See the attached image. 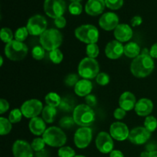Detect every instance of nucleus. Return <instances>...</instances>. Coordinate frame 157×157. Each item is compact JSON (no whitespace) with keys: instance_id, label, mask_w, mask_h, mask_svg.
Listing matches in <instances>:
<instances>
[{"instance_id":"nucleus-32","label":"nucleus","mask_w":157,"mask_h":157,"mask_svg":"<svg viewBox=\"0 0 157 157\" xmlns=\"http://www.w3.org/2000/svg\"><path fill=\"white\" fill-rule=\"evenodd\" d=\"M86 53H87V57L91 58H96L99 55L100 49L99 46L94 43V44H89L86 48Z\"/></svg>"},{"instance_id":"nucleus-46","label":"nucleus","mask_w":157,"mask_h":157,"mask_svg":"<svg viewBox=\"0 0 157 157\" xmlns=\"http://www.w3.org/2000/svg\"><path fill=\"white\" fill-rule=\"evenodd\" d=\"M9 109V104L6 100L2 98L0 100V114H3Z\"/></svg>"},{"instance_id":"nucleus-30","label":"nucleus","mask_w":157,"mask_h":157,"mask_svg":"<svg viewBox=\"0 0 157 157\" xmlns=\"http://www.w3.org/2000/svg\"><path fill=\"white\" fill-rule=\"evenodd\" d=\"M0 37H1V39L3 42L8 44L13 40V38H15V35H13V32L10 29L5 27L1 29Z\"/></svg>"},{"instance_id":"nucleus-26","label":"nucleus","mask_w":157,"mask_h":157,"mask_svg":"<svg viewBox=\"0 0 157 157\" xmlns=\"http://www.w3.org/2000/svg\"><path fill=\"white\" fill-rule=\"evenodd\" d=\"M57 114V110L55 107H51V106L47 105L44 107L42 110V119L48 124H52L55 119V117Z\"/></svg>"},{"instance_id":"nucleus-49","label":"nucleus","mask_w":157,"mask_h":157,"mask_svg":"<svg viewBox=\"0 0 157 157\" xmlns=\"http://www.w3.org/2000/svg\"><path fill=\"white\" fill-rule=\"evenodd\" d=\"M35 156V157H49L50 155H49L48 151L45 150V149H44V150H41V151L36 152Z\"/></svg>"},{"instance_id":"nucleus-11","label":"nucleus","mask_w":157,"mask_h":157,"mask_svg":"<svg viewBox=\"0 0 157 157\" xmlns=\"http://www.w3.org/2000/svg\"><path fill=\"white\" fill-rule=\"evenodd\" d=\"M92 130L88 127H81L75 133L74 142L79 149H85L90 145L92 140Z\"/></svg>"},{"instance_id":"nucleus-3","label":"nucleus","mask_w":157,"mask_h":157,"mask_svg":"<svg viewBox=\"0 0 157 157\" xmlns=\"http://www.w3.org/2000/svg\"><path fill=\"white\" fill-rule=\"evenodd\" d=\"M75 124L81 127H89L95 121V113L87 104H78L73 111Z\"/></svg>"},{"instance_id":"nucleus-48","label":"nucleus","mask_w":157,"mask_h":157,"mask_svg":"<svg viewBox=\"0 0 157 157\" xmlns=\"http://www.w3.org/2000/svg\"><path fill=\"white\" fill-rule=\"evenodd\" d=\"M150 55L153 58H157V42L153 44L150 48Z\"/></svg>"},{"instance_id":"nucleus-44","label":"nucleus","mask_w":157,"mask_h":157,"mask_svg":"<svg viewBox=\"0 0 157 157\" xmlns=\"http://www.w3.org/2000/svg\"><path fill=\"white\" fill-rule=\"evenodd\" d=\"M55 25L58 29H63L66 26L67 24V21H66V18L64 16H60L58 17L55 19Z\"/></svg>"},{"instance_id":"nucleus-42","label":"nucleus","mask_w":157,"mask_h":157,"mask_svg":"<svg viewBox=\"0 0 157 157\" xmlns=\"http://www.w3.org/2000/svg\"><path fill=\"white\" fill-rule=\"evenodd\" d=\"M78 76L76 74H70L67 75L64 79V84L68 87H74L77 84V83L79 81Z\"/></svg>"},{"instance_id":"nucleus-7","label":"nucleus","mask_w":157,"mask_h":157,"mask_svg":"<svg viewBox=\"0 0 157 157\" xmlns=\"http://www.w3.org/2000/svg\"><path fill=\"white\" fill-rule=\"evenodd\" d=\"M76 38L85 44H94L99 39V31L93 25H82L75 31Z\"/></svg>"},{"instance_id":"nucleus-45","label":"nucleus","mask_w":157,"mask_h":157,"mask_svg":"<svg viewBox=\"0 0 157 157\" xmlns=\"http://www.w3.org/2000/svg\"><path fill=\"white\" fill-rule=\"evenodd\" d=\"M85 102L87 105H88L89 107H92L96 106L98 101H97V98L94 96V95L89 94L85 97Z\"/></svg>"},{"instance_id":"nucleus-18","label":"nucleus","mask_w":157,"mask_h":157,"mask_svg":"<svg viewBox=\"0 0 157 157\" xmlns=\"http://www.w3.org/2000/svg\"><path fill=\"white\" fill-rule=\"evenodd\" d=\"M115 38L120 42H127L133 37V32L131 27L126 23L119 24L113 32Z\"/></svg>"},{"instance_id":"nucleus-14","label":"nucleus","mask_w":157,"mask_h":157,"mask_svg":"<svg viewBox=\"0 0 157 157\" xmlns=\"http://www.w3.org/2000/svg\"><path fill=\"white\" fill-rule=\"evenodd\" d=\"M128 127L124 123L114 122L110 125V134L112 138L117 141H124L128 139L130 135Z\"/></svg>"},{"instance_id":"nucleus-6","label":"nucleus","mask_w":157,"mask_h":157,"mask_svg":"<svg viewBox=\"0 0 157 157\" xmlns=\"http://www.w3.org/2000/svg\"><path fill=\"white\" fill-rule=\"evenodd\" d=\"M99 64L94 58H84L79 63L78 71V75L84 79L90 80L96 78L99 74Z\"/></svg>"},{"instance_id":"nucleus-9","label":"nucleus","mask_w":157,"mask_h":157,"mask_svg":"<svg viewBox=\"0 0 157 157\" xmlns=\"http://www.w3.org/2000/svg\"><path fill=\"white\" fill-rule=\"evenodd\" d=\"M44 10L48 16L52 18L63 16L66 10L64 0H44Z\"/></svg>"},{"instance_id":"nucleus-47","label":"nucleus","mask_w":157,"mask_h":157,"mask_svg":"<svg viewBox=\"0 0 157 157\" xmlns=\"http://www.w3.org/2000/svg\"><path fill=\"white\" fill-rule=\"evenodd\" d=\"M143 22V18L142 17L140 16V15H135L132 18L130 23H131V25L133 27H136V26H139L142 24Z\"/></svg>"},{"instance_id":"nucleus-39","label":"nucleus","mask_w":157,"mask_h":157,"mask_svg":"<svg viewBox=\"0 0 157 157\" xmlns=\"http://www.w3.org/2000/svg\"><path fill=\"white\" fill-rule=\"evenodd\" d=\"M82 5L78 2H73L68 6V10L71 14L74 15H78L82 12Z\"/></svg>"},{"instance_id":"nucleus-31","label":"nucleus","mask_w":157,"mask_h":157,"mask_svg":"<svg viewBox=\"0 0 157 157\" xmlns=\"http://www.w3.org/2000/svg\"><path fill=\"white\" fill-rule=\"evenodd\" d=\"M22 116L23 114L21 109L15 108L11 110L9 115V120L12 124H17V123H19L21 121Z\"/></svg>"},{"instance_id":"nucleus-10","label":"nucleus","mask_w":157,"mask_h":157,"mask_svg":"<svg viewBox=\"0 0 157 157\" xmlns=\"http://www.w3.org/2000/svg\"><path fill=\"white\" fill-rule=\"evenodd\" d=\"M43 104L39 100L31 99L25 101L21 107V110L25 117L32 119L37 117L43 110Z\"/></svg>"},{"instance_id":"nucleus-52","label":"nucleus","mask_w":157,"mask_h":157,"mask_svg":"<svg viewBox=\"0 0 157 157\" xmlns=\"http://www.w3.org/2000/svg\"><path fill=\"white\" fill-rule=\"evenodd\" d=\"M149 157H157V150H155V151H153V152H150V156Z\"/></svg>"},{"instance_id":"nucleus-36","label":"nucleus","mask_w":157,"mask_h":157,"mask_svg":"<svg viewBox=\"0 0 157 157\" xmlns=\"http://www.w3.org/2000/svg\"><path fill=\"white\" fill-rule=\"evenodd\" d=\"M46 144L44 142V139L43 138H35V139L33 140V141L31 144V146H32V148L34 151L35 152H39L41 150H44V147H45Z\"/></svg>"},{"instance_id":"nucleus-15","label":"nucleus","mask_w":157,"mask_h":157,"mask_svg":"<svg viewBox=\"0 0 157 157\" xmlns=\"http://www.w3.org/2000/svg\"><path fill=\"white\" fill-rule=\"evenodd\" d=\"M33 151L32 146L23 140H17L12 146L14 157H33Z\"/></svg>"},{"instance_id":"nucleus-27","label":"nucleus","mask_w":157,"mask_h":157,"mask_svg":"<svg viewBox=\"0 0 157 157\" xmlns=\"http://www.w3.org/2000/svg\"><path fill=\"white\" fill-rule=\"evenodd\" d=\"M61 99L62 98L60 97V95L55 92H50L44 98V101H45L47 105L55 107V108L59 107L61 102Z\"/></svg>"},{"instance_id":"nucleus-12","label":"nucleus","mask_w":157,"mask_h":157,"mask_svg":"<svg viewBox=\"0 0 157 157\" xmlns=\"http://www.w3.org/2000/svg\"><path fill=\"white\" fill-rule=\"evenodd\" d=\"M95 144L98 151L104 154L110 153L113 150V140L110 133L101 131L98 134L95 140Z\"/></svg>"},{"instance_id":"nucleus-13","label":"nucleus","mask_w":157,"mask_h":157,"mask_svg":"<svg viewBox=\"0 0 157 157\" xmlns=\"http://www.w3.org/2000/svg\"><path fill=\"white\" fill-rule=\"evenodd\" d=\"M151 133L144 127H137L130 130L129 140L135 145H142L150 140Z\"/></svg>"},{"instance_id":"nucleus-4","label":"nucleus","mask_w":157,"mask_h":157,"mask_svg":"<svg viewBox=\"0 0 157 157\" xmlns=\"http://www.w3.org/2000/svg\"><path fill=\"white\" fill-rule=\"evenodd\" d=\"M29 48L24 42L12 40L6 44L5 55L9 60L13 61H19L24 59L28 55Z\"/></svg>"},{"instance_id":"nucleus-17","label":"nucleus","mask_w":157,"mask_h":157,"mask_svg":"<svg viewBox=\"0 0 157 157\" xmlns=\"http://www.w3.org/2000/svg\"><path fill=\"white\" fill-rule=\"evenodd\" d=\"M124 54V46L120 41L113 40L107 44L105 48V55L112 60L118 59Z\"/></svg>"},{"instance_id":"nucleus-54","label":"nucleus","mask_w":157,"mask_h":157,"mask_svg":"<svg viewBox=\"0 0 157 157\" xmlns=\"http://www.w3.org/2000/svg\"><path fill=\"white\" fill-rule=\"evenodd\" d=\"M71 1L73 2H80V1H81V0H71Z\"/></svg>"},{"instance_id":"nucleus-35","label":"nucleus","mask_w":157,"mask_h":157,"mask_svg":"<svg viewBox=\"0 0 157 157\" xmlns=\"http://www.w3.org/2000/svg\"><path fill=\"white\" fill-rule=\"evenodd\" d=\"M32 55L33 58H35L37 61L42 60L44 58V55H45V50H44L42 46L37 45L32 49Z\"/></svg>"},{"instance_id":"nucleus-40","label":"nucleus","mask_w":157,"mask_h":157,"mask_svg":"<svg viewBox=\"0 0 157 157\" xmlns=\"http://www.w3.org/2000/svg\"><path fill=\"white\" fill-rule=\"evenodd\" d=\"M106 6L112 10L121 9L124 5V0H104Z\"/></svg>"},{"instance_id":"nucleus-20","label":"nucleus","mask_w":157,"mask_h":157,"mask_svg":"<svg viewBox=\"0 0 157 157\" xmlns=\"http://www.w3.org/2000/svg\"><path fill=\"white\" fill-rule=\"evenodd\" d=\"M135 95L130 91H125L121 95L119 99V105L121 108L125 111H130L135 108L136 104Z\"/></svg>"},{"instance_id":"nucleus-50","label":"nucleus","mask_w":157,"mask_h":157,"mask_svg":"<svg viewBox=\"0 0 157 157\" xmlns=\"http://www.w3.org/2000/svg\"><path fill=\"white\" fill-rule=\"evenodd\" d=\"M110 157H124V153L118 150H113L110 153Z\"/></svg>"},{"instance_id":"nucleus-43","label":"nucleus","mask_w":157,"mask_h":157,"mask_svg":"<svg viewBox=\"0 0 157 157\" xmlns=\"http://www.w3.org/2000/svg\"><path fill=\"white\" fill-rule=\"evenodd\" d=\"M126 114H127V111L123 110L121 107L117 108L116 110H114V112H113V117H114L115 119L118 120V121H121V120L124 119V118L125 117Z\"/></svg>"},{"instance_id":"nucleus-22","label":"nucleus","mask_w":157,"mask_h":157,"mask_svg":"<svg viewBox=\"0 0 157 157\" xmlns=\"http://www.w3.org/2000/svg\"><path fill=\"white\" fill-rule=\"evenodd\" d=\"M29 128L31 133H33L35 136L43 135L45 130H47L45 121L42 118L38 117L31 119L29 124Z\"/></svg>"},{"instance_id":"nucleus-33","label":"nucleus","mask_w":157,"mask_h":157,"mask_svg":"<svg viewBox=\"0 0 157 157\" xmlns=\"http://www.w3.org/2000/svg\"><path fill=\"white\" fill-rule=\"evenodd\" d=\"M49 58L54 64H58L63 61L64 55H63L62 52L58 48L49 52Z\"/></svg>"},{"instance_id":"nucleus-23","label":"nucleus","mask_w":157,"mask_h":157,"mask_svg":"<svg viewBox=\"0 0 157 157\" xmlns=\"http://www.w3.org/2000/svg\"><path fill=\"white\" fill-rule=\"evenodd\" d=\"M92 89L93 85L91 81L87 79L80 80L75 86V94L79 97H86L90 94Z\"/></svg>"},{"instance_id":"nucleus-24","label":"nucleus","mask_w":157,"mask_h":157,"mask_svg":"<svg viewBox=\"0 0 157 157\" xmlns=\"http://www.w3.org/2000/svg\"><path fill=\"white\" fill-rule=\"evenodd\" d=\"M140 47L136 42H129L124 45V54L127 58H136L140 54Z\"/></svg>"},{"instance_id":"nucleus-34","label":"nucleus","mask_w":157,"mask_h":157,"mask_svg":"<svg viewBox=\"0 0 157 157\" xmlns=\"http://www.w3.org/2000/svg\"><path fill=\"white\" fill-rule=\"evenodd\" d=\"M29 35V31L26 27H20L15 31V40L23 42L27 38L28 35Z\"/></svg>"},{"instance_id":"nucleus-37","label":"nucleus","mask_w":157,"mask_h":157,"mask_svg":"<svg viewBox=\"0 0 157 157\" xmlns=\"http://www.w3.org/2000/svg\"><path fill=\"white\" fill-rule=\"evenodd\" d=\"M58 155L59 157H75V151L71 147H62L58 150Z\"/></svg>"},{"instance_id":"nucleus-5","label":"nucleus","mask_w":157,"mask_h":157,"mask_svg":"<svg viewBox=\"0 0 157 157\" xmlns=\"http://www.w3.org/2000/svg\"><path fill=\"white\" fill-rule=\"evenodd\" d=\"M42 138L47 145L52 147H64L67 142V136L61 128L57 127H50L47 128Z\"/></svg>"},{"instance_id":"nucleus-8","label":"nucleus","mask_w":157,"mask_h":157,"mask_svg":"<svg viewBox=\"0 0 157 157\" xmlns=\"http://www.w3.org/2000/svg\"><path fill=\"white\" fill-rule=\"evenodd\" d=\"M48 22L46 18L41 15H35L31 17L27 22V28L29 35L33 36L41 35L47 30Z\"/></svg>"},{"instance_id":"nucleus-28","label":"nucleus","mask_w":157,"mask_h":157,"mask_svg":"<svg viewBox=\"0 0 157 157\" xmlns=\"http://www.w3.org/2000/svg\"><path fill=\"white\" fill-rule=\"evenodd\" d=\"M12 123L9 119L5 118L3 117H0V134L1 136L9 134L12 129Z\"/></svg>"},{"instance_id":"nucleus-41","label":"nucleus","mask_w":157,"mask_h":157,"mask_svg":"<svg viewBox=\"0 0 157 157\" xmlns=\"http://www.w3.org/2000/svg\"><path fill=\"white\" fill-rule=\"evenodd\" d=\"M96 81L99 85L106 86L110 83V77L107 74L101 72L96 77Z\"/></svg>"},{"instance_id":"nucleus-55","label":"nucleus","mask_w":157,"mask_h":157,"mask_svg":"<svg viewBox=\"0 0 157 157\" xmlns=\"http://www.w3.org/2000/svg\"><path fill=\"white\" fill-rule=\"evenodd\" d=\"M75 157H86V156H82V155H78V156H75Z\"/></svg>"},{"instance_id":"nucleus-25","label":"nucleus","mask_w":157,"mask_h":157,"mask_svg":"<svg viewBox=\"0 0 157 157\" xmlns=\"http://www.w3.org/2000/svg\"><path fill=\"white\" fill-rule=\"evenodd\" d=\"M75 100L72 98V97H64L61 99V102L60 104L59 110H61L63 112H71L74 111V110L75 109V107L77 106H75Z\"/></svg>"},{"instance_id":"nucleus-21","label":"nucleus","mask_w":157,"mask_h":157,"mask_svg":"<svg viewBox=\"0 0 157 157\" xmlns=\"http://www.w3.org/2000/svg\"><path fill=\"white\" fill-rule=\"evenodd\" d=\"M105 6L104 0H88L85 5V12L88 15L96 16L104 12Z\"/></svg>"},{"instance_id":"nucleus-2","label":"nucleus","mask_w":157,"mask_h":157,"mask_svg":"<svg viewBox=\"0 0 157 157\" xmlns=\"http://www.w3.org/2000/svg\"><path fill=\"white\" fill-rule=\"evenodd\" d=\"M62 34L59 30L55 29H47L40 35L39 38L41 46L49 52L58 49L62 44Z\"/></svg>"},{"instance_id":"nucleus-1","label":"nucleus","mask_w":157,"mask_h":157,"mask_svg":"<svg viewBox=\"0 0 157 157\" xmlns=\"http://www.w3.org/2000/svg\"><path fill=\"white\" fill-rule=\"evenodd\" d=\"M153 58L150 55H140L133 60L130 64L132 75L137 78H144L149 76L154 70Z\"/></svg>"},{"instance_id":"nucleus-29","label":"nucleus","mask_w":157,"mask_h":157,"mask_svg":"<svg viewBox=\"0 0 157 157\" xmlns=\"http://www.w3.org/2000/svg\"><path fill=\"white\" fill-rule=\"evenodd\" d=\"M144 127L150 133H153L157 128V119L153 116L146 117Z\"/></svg>"},{"instance_id":"nucleus-51","label":"nucleus","mask_w":157,"mask_h":157,"mask_svg":"<svg viewBox=\"0 0 157 157\" xmlns=\"http://www.w3.org/2000/svg\"><path fill=\"white\" fill-rule=\"evenodd\" d=\"M150 156V152L144 151L140 153V157H149Z\"/></svg>"},{"instance_id":"nucleus-53","label":"nucleus","mask_w":157,"mask_h":157,"mask_svg":"<svg viewBox=\"0 0 157 157\" xmlns=\"http://www.w3.org/2000/svg\"><path fill=\"white\" fill-rule=\"evenodd\" d=\"M0 61H1V64H0V66H2V64H3V58H2V56H1V58H0Z\"/></svg>"},{"instance_id":"nucleus-16","label":"nucleus","mask_w":157,"mask_h":157,"mask_svg":"<svg viewBox=\"0 0 157 157\" xmlns=\"http://www.w3.org/2000/svg\"><path fill=\"white\" fill-rule=\"evenodd\" d=\"M119 25V17L114 12H105L101 15L99 19V25L104 30L112 31L114 30Z\"/></svg>"},{"instance_id":"nucleus-19","label":"nucleus","mask_w":157,"mask_h":157,"mask_svg":"<svg viewBox=\"0 0 157 157\" xmlns=\"http://www.w3.org/2000/svg\"><path fill=\"white\" fill-rule=\"evenodd\" d=\"M153 110V103L148 98H141L136 102L134 110L140 117H147Z\"/></svg>"},{"instance_id":"nucleus-38","label":"nucleus","mask_w":157,"mask_h":157,"mask_svg":"<svg viewBox=\"0 0 157 157\" xmlns=\"http://www.w3.org/2000/svg\"><path fill=\"white\" fill-rule=\"evenodd\" d=\"M75 122L74 121L73 117H64L61 118L59 121V125L61 128L64 129H71L74 125Z\"/></svg>"}]
</instances>
